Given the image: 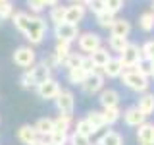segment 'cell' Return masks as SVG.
I'll return each instance as SVG.
<instances>
[{
  "instance_id": "obj_1",
  "label": "cell",
  "mask_w": 154,
  "mask_h": 145,
  "mask_svg": "<svg viewBox=\"0 0 154 145\" xmlns=\"http://www.w3.org/2000/svg\"><path fill=\"white\" fill-rule=\"evenodd\" d=\"M12 21L33 45L42 43V39L46 35V21L41 16H29L25 12H16L12 16Z\"/></svg>"
},
{
  "instance_id": "obj_2",
  "label": "cell",
  "mask_w": 154,
  "mask_h": 145,
  "mask_svg": "<svg viewBox=\"0 0 154 145\" xmlns=\"http://www.w3.org/2000/svg\"><path fill=\"white\" fill-rule=\"evenodd\" d=\"M102 74L104 72L100 70V68H94V72H91V74L85 77V81L81 83V89H83L85 95H94L102 89V85H104V76Z\"/></svg>"
},
{
  "instance_id": "obj_3",
  "label": "cell",
  "mask_w": 154,
  "mask_h": 145,
  "mask_svg": "<svg viewBox=\"0 0 154 145\" xmlns=\"http://www.w3.org/2000/svg\"><path fill=\"white\" fill-rule=\"evenodd\" d=\"M123 83L129 87L131 91H137V93H144L148 89V77L141 76L139 72L135 70H129V72H123Z\"/></svg>"
},
{
  "instance_id": "obj_4",
  "label": "cell",
  "mask_w": 154,
  "mask_h": 145,
  "mask_svg": "<svg viewBox=\"0 0 154 145\" xmlns=\"http://www.w3.org/2000/svg\"><path fill=\"white\" fill-rule=\"evenodd\" d=\"M56 106H58V110H60V114L62 116H69L71 118V114H73V108H75V99H73V93L71 91H60L56 97Z\"/></svg>"
},
{
  "instance_id": "obj_5",
  "label": "cell",
  "mask_w": 154,
  "mask_h": 145,
  "mask_svg": "<svg viewBox=\"0 0 154 145\" xmlns=\"http://www.w3.org/2000/svg\"><path fill=\"white\" fill-rule=\"evenodd\" d=\"M102 47V39L100 35H96V33H83V35L79 37V48L87 54H93L96 48Z\"/></svg>"
},
{
  "instance_id": "obj_6",
  "label": "cell",
  "mask_w": 154,
  "mask_h": 145,
  "mask_svg": "<svg viewBox=\"0 0 154 145\" xmlns=\"http://www.w3.org/2000/svg\"><path fill=\"white\" fill-rule=\"evenodd\" d=\"M119 58H122L125 68H135L139 60H143V52H141V48H139L137 45H131V43H129Z\"/></svg>"
},
{
  "instance_id": "obj_7",
  "label": "cell",
  "mask_w": 154,
  "mask_h": 145,
  "mask_svg": "<svg viewBox=\"0 0 154 145\" xmlns=\"http://www.w3.org/2000/svg\"><path fill=\"white\" fill-rule=\"evenodd\" d=\"M14 62L19 68H29L35 64V50L31 47H19L16 52H14Z\"/></svg>"
},
{
  "instance_id": "obj_8",
  "label": "cell",
  "mask_w": 154,
  "mask_h": 145,
  "mask_svg": "<svg viewBox=\"0 0 154 145\" xmlns=\"http://www.w3.org/2000/svg\"><path fill=\"white\" fill-rule=\"evenodd\" d=\"M54 35L58 37V41L71 43V41H75V39H77V35H79V27L64 21V23H60V25L54 27Z\"/></svg>"
},
{
  "instance_id": "obj_9",
  "label": "cell",
  "mask_w": 154,
  "mask_h": 145,
  "mask_svg": "<svg viewBox=\"0 0 154 145\" xmlns=\"http://www.w3.org/2000/svg\"><path fill=\"white\" fill-rule=\"evenodd\" d=\"M87 12L85 4H71V6L66 8V23H71V25H79V21H83Z\"/></svg>"
},
{
  "instance_id": "obj_10",
  "label": "cell",
  "mask_w": 154,
  "mask_h": 145,
  "mask_svg": "<svg viewBox=\"0 0 154 145\" xmlns=\"http://www.w3.org/2000/svg\"><path fill=\"white\" fill-rule=\"evenodd\" d=\"M60 91H62V89H60V85H58V81L52 79V77H50V79H46L45 83H41V85L37 87L38 97H41V99H46V101H48V99H56Z\"/></svg>"
},
{
  "instance_id": "obj_11",
  "label": "cell",
  "mask_w": 154,
  "mask_h": 145,
  "mask_svg": "<svg viewBox=\"0 0 154 145\" xmlns=\"http://www.w3.org/2000/svg\"><path fill=\"white\" fill-rule=\"evenodd\" d=\"M29 76H31V81H33V85H41V83H45L46 79H50V68L45 66V64H38V66H33V68H29Z\"/></svg>"
},
{
  "instance_id": "obj_12",
  "label": "cell",
  "mask_w": 154,
  "mask_h": 145,
  "mask_svg": "<svg viewBox=\"0 0 154 145\" xmlns=\"http://www.w3.org/2000/svg\"><path fill=\"white\" fill-rule=\"evenodd\" d=\"M123 120L127 126H133V128H139L141 124H144V120H146V116H144L141 110L137 108V106H131V108L125 110L123 114Z\"/></svg>"
},
{
  "instance_id": "obj_13",
  "label": "cell",
  "mask_w": 154,
  "mask_h": 145,
  "mask_svg": "<svg viewBox=\"0 0 154 145\" xmlns=\"http://www.w3.org/2000/svg\"><path fill=\"white\" fill-rule=\"evenodd\" d=\"M98 101L104 108H114V106L119 105V93L116 89H104V91H100Z\"/></svg>"
},
{
  "instance_id": "obj_14",
  "label": "cell",
  "mask_w": 154,
  "mask_h": 145,
  "mask_svg": "<svg viewBox=\"0 0 154 145\" xmlns=\"http://www.w3.org/2000/svg\"><path fill=\"white\" fill-rule=\"evenodd\" d=\"M123 62H122V58H110V62L102 68V72H104V76H108V77H119L123 74Z\"/></svg>"
},
{
  "instance_id": "obj_15",
  "label": "cell",
  "mask_w": 154,
  "mask_h": 145,
  "mask_svg": "<svg viewBox=\"0 0 154 145\" xmlns=\"http://www.w3.org/2000/svg\"><path fill=\"white\" fill-rule=\"evenodd\" d=\"M89 56H91V60H93L94 68H104L110 62V58H112V56H110V52H108V48H104V47L96 48L93 54H89Z\"/></svg>"
},
{
  "instance_id": "obj_16",
  "label": "cell",
  "mask_w": 154,
  "mask_h": 145,
  "mask_svg": "<svg viewBox=\"0 0 154 145\" xmlns=\"http://www.w3.org/2000/svg\"><path fill=\"white\" fill-rule=\"evenodd\" d=\"M69 43L67 41H56V47H54V56L58 60V64H66V60L69 58Z\"/></svg>"
},
{
  "instance_id": "obj_17",
  "label": "cell",
  "mask_w": 154,
  "mask_h": 145,
  "mask_svg": "<svg viewBox=\"0 0 154 145\" xmlns=\"http://www.w3.org/2000/svg\"><path fill=\"white\" fill-rule=\"evenodd\" d=\"M110 31H112V35L116 37H127L129 33H131V23L127 21V19H116L114 25L110 27Z\"/></svg>"
},
{
  "instance_id": "obj_18",
  "label": "cell",
  "mask_w": 154,
  "mask_h": 145,
  "mask_svg": "<svg viewBox=\"0 0 154 145\" xmlns=\"http://www.w3.org/2000/svg\"><path fill=\"white\" fill-rule=\"evenodd\" d=\"M137 108L141 110V112H143L144 116L152 114V112H154V95H152V93H144V95L141 97V99H139Z\"/></svg>"
},
{
  "instance_id": "obj_19",
  "label": "cell",
  "mask_w": 154,
  "mask_h": 145,
  "mask_svg": "<svg viewBox=\"0 0 154 145\" xmlns=\"http://www.w3.org/2000/svg\"><path fill=\"white\" fill-rule=\"evenodd\" d=\"M37 130H35V126H29V124H25V126H21V128H19V132H17V137L21 139L23 143H33L37 139Z\"/></svg>"
},
{
  "instance_id": "obj_20",
  "label": "cell",
  "mask_w": 154,
  "mask_h": 145,
  "mask_svg": "<svg viewBox=\"0 0 154 145\" xmlns=\"http://www.w3.org/2000/svg\"><path fill=\"white\" fill-rule=\"evenodd\" d=\"M137 137H139V141L141 143H146V141H152L154 139V126L152 124H141L139 126V130H137Z\"/></svg>"
},
{
  "instance_id": "obj_21",
  "label": "cell",
  "mask_w": 154,
  "mask_h": 145,
  "mask_svg": "<svg viewBox=\"0 0 154 145\" xmlns=\"http://www.w3.org/2000/svg\"><path fill=\"white\" fill-rule=\"evenodd\" d=\"M87 76H89V72H85L83 68H71V70H67V79H69V83H73V85H77V83L81 85Z\"/></svg>"
},
{
  "instance_id": "obj_22",
  "label": "cell",
  "mask_w": 154,
  "mask_h": 145,
  "mask_svg": "<svg viewBox=\"0 0 154 145\" xmlns=\"http://www.w3.org/2000/svg\"><path fill=\"white\" fill-rule=\"evenodd\" d=\"M35 130H37V134H41V135H50L54 132V120L52 118H41L35 124Z\"/></svg>"
},
{
  "instance_id": "obj_23",
  "label": "cell",
  "mask_w": 154,
  "mask_h": 145,
  "mask_svg": "<svg viewBox=\"0 0 154 145\" xmlns=\"http://www.w3.org/2000/svg\"><path fill=\"white\" fill-rule=\"evenodd\" d=\"M129 43H127V37H116L112 35L110 37V41H108V47H110V50H114V52H122L125 50V47H127Z\"/></svg>"
},
{
  "instance_id": "obj_24",
  "label": "cell",
  "mask_w": 154,
  "mask_h": 145,
  "mask_svg": "<svg viewBox=\"0 0 154 145\" xmlns=\"http://www.w3.org/2000/svg\"><path fill=\"white\" fill-rule=\"evenodd\" d=\"M98 145H123V137L118 132H106L100 137Z\"/></svg>"
},
{
  "instance_id": "obj_25",
  "label": "cell",
  "mask_w": 154,
  "mask_h": 145,
  "mask_svg": "<svg viewBox=\"0 0 154 145\" xmlns=\"http://www.w3.org/2000/svg\"><path fill=\"white\" fill-rule=\"evenodd\" d=\"M114 21H116L114 14L108 12V10H104V12H100L98 16H96V23H98L102 29H110V27L114 25Z\"/></svg>"
},
{
  "instance_id": "obj_26",
  "label": "cell",
  "mask_w": 154,
  "mask_h": 145,
  "mask_svg": "<svg viewBox=\"0 0 154 145\" xmlns=\"http://www.w3.org/2000/svg\"><path fill=\"white\" fill-rule=\"evenodd\" d=\"M135 72H139V74L144 76V77L152 76V72H154V64H152V60H146V58L139 60V62H137V66H135Z\"/></svg>"
},
{
  "instance_id": "obj_27",
  "label": "cell",
  "mask_w": 154,
  "mask_h": 145,
  "mask_svg": "<svg viewBox=\"0 0 154 145\" xmlns=\"http://www.w3.org/2000/svg\"><path fill=\"white\" fill-rule=\"evenodd\" d=\"M102 116H104V124L106 126H112L119 120V116H122V112H119L118 106H114V108H104L102 110Z\"/></svg>"
},
{
  "instance_id": "obj_28",
  "label": "cell",
  "mask_w": 154,
  "mask_h": 145,
  "mask_svg": "<svg viewBox=\"0 0 154 145\" xmlns=\"http://www.w3.org/2000/svg\"><path fill=\"white\" fill-rule=\"evenodd\" d=\"M87 120L91 122V126H93L94 130H102L104 128V116H102V112H98V110H91L89 114H87Z\"/></svg>"
},
{
  "instance_id": "obj_29",
  "label": "cell",
  "mask_w": 154,
  "mask_h": 145,
  "mask_svg": "<svg viewBox=\"0 0 154 145\" xmlns=\"http://www.w3.org/2000/svg\"><path fill=\"white\" fill-rule=\"evenodd\" d=\"M64 19H66V6H54L50 10V21L54 25L64 23Z\"/></svg>"
},
{
  "instance_id": "obj_30",
  "label": "cell",
  "mask_w": 154,
  "mask_h": 145,
  "mask_svg": "<svg viewBox=\"0 0 154 145\" xmlns=\"http://www.w3.org/2000/svg\"><path fill=\"white\" fill-rule=\"evenodd\" d=\"M139 25H141L143 31H152L154 29V14L152 12H144L141 18H139Z\"/></svg>"
},
{
  "instance_id": "obj_31",
  "label": "cell",
  "mask_w": 154,
  "mask_h": 145,
  "mask_svg": "<svg viewBox=\"0 0 154 145\" xmlns=\"http://www.w3.org/2000/svg\"><path fill=\"white\" fill-rule=\"evenodd\" d=\"M75 132H79L81 135H87V137H91V135H93L96 130L93 128V126H91V122L87 118H83V120H79V122H77V130Z\"/></svg>"
},
{
  "instance_id": "obj_32",
  "label": "cell",
  "mask_w": 154,
  "mask_h": 145,
  "mask_svg": "<svg viewBox=\"0 0 154 145\" xmlns=\"http://www.w3.org/2000/svg\"><path fill=\"white\" fill-rule=\"evenodd\" d=\"M69 116H58L54 120V132H67V128H69Z\"/></svg>"
},
{
  "instance_id": "obj_33",
  "label": "cell",
  "mask_w": 154,
  "mask_h": 145,
  "mask_svg": "<svg viewBox=\"0 0 154 145\" xmlns=\"http://www.w3.org/2000/svg\"><path fill=\"white\" fill-rule=\"evenodd\" d=\"M85 6L89 8L91 12L94 14V16H98L100 12H104V10H106V6H104V0H89V2H87Z\"/></svg>"
},
{
  "instance_id": "obj_34",
  "label": "cell",
  "mask_w": 154,
  "mask_h": 145,
  "mask_svg": "<svg viewBox=\"0 0 154 145\" xmlns=\"http://www.w3.org/2000/svg\"><path fill=\"white\" fill-rule=\"evenodd\" d=\"M83 54H69V58L66 60V68L67 70H71V68H81L83 64Z\"/></svg>"
},
{
  "instance_id": "obj_35",
  "label": "cell",
  "mask_w": 154,
  "mask_h": 145,
  "mask_svg": "<svg viewBox=\"0 0 154 145\" xmlns=\"http://www.w3.org/2000/svg\"><path fill=\"white\" fill-rule=\"evenodd\" d=\"M71 145H91V137H87V135H81L79 132H73L69 137Z\"/></svg>"
},
{
  "instance_id": "obj_36",
  "label": "cell",
  "mask_w": 154,
  "mask_h": 145,
  "mask_svg": "<svg viewBox=\"0 0 154 145\" xmlns=\"http://www.w3.org/2000/svg\"><path fill=\"white\" fill-rule=\"evenodd\" d=\"M143 52V58H146V60H152L154 62V41H146L141 48Z\"/></svg>"
},
{
  "instance_id": "obj_37",
  "label": "cell",
  "mask_w": 154,
  "mask_h": 145,
  "mask_svg": "<svg viewBox=\"0 0 154 145\" xmlns=\"http://www.w3.org/2000/svg\"><path fill=\"white\" fill-rule=\"evenodd\" d=\"M104 6L108 12H112V14H118L119 10L123 8V0H104Z\"/></svg>"
},
{
  "instance_id": "obj_38",
  "label": "cell",
  "mask_w": 154,
  "mask_h": 145,
  "mask_svg": "<svg viewBox=\"0 0 154 145\" xmlns=\"http://www.w3.org/2000/svg\"><path fill=\"white\" fill-rule=\"evenodd\" d=\"M67 132H52L50 134V141H54V143H58V145H66V141H67Z\"/></svg>"
},
{
  "instance_id": "obj_39",
  "label": "cell",
  "mask_w": 154,
  "mask_h": 145,
  "mask_svg": "<svg viewBox=\"0 0 154 145\" xmlns=\"http://www.w3.org/2000/svg\"><path fill=\"white\" fill-rule=\"evenodd\" d=\"M14 16V6L10 2H4L0 4V19H6V18H12Z\"/></svg>"
},
{
  "instance_id": "obj_40",
  "label": "cell",
  "mask_w": 154,
  "mask_h": 145,
  "mask_svg": "<svg viewBox=\"0 0 154 145\" xmlns=\"http://www.w3.org/2000/svg\"><path fill=\"white\" fill-rule=\"evenodd\" d=\"M27 6L31 8V12H33V14H41L42 10L46 8L42 0H27Z\"/></svg>"
},
{
  "instance_id": "obj_41",
  "label": "cell",
  "mask_w": 154,
  "mask_h": 145,
  "mask_svg": "<svg viewBox=\"0 0 154 145\" xmlns=\"http://www.w3.org/2000/svg\"><path fill=\"white\" fill-rule=\"evenodd\" d=\"M19 81H21V85L23 87H33V81H31V76H29V70L25 72V74H23L21 76V79H19Z\"/></svg>"
},
{
  "instance_id": "obj_42",
  "label": "cell",
  "mask_w": 154,
  "mask_h": 145,
  "mask_svg": "<svg viewBox=\"0 0 154 145\" xmlns=\"http://www.w3.org/2000/svg\"><path fill=\"white\" fill-rule=\"evenodd\" d=\"M42 2H45V6H50V8L58 6V0H42Z\"/></svg>"
},
{
  "instance_id": "obj_43",
  "label": "cell",
  "mask_w": 154,
  "mask_h": 145,
  "mask_svg": "<svg viewBox=\"0 0 154 145\" xmlns=\"http://www.w3.org/2000/svg\"><path fill=\"white\" fill-rule=\"evenodd\" d=\"M29 145H46V141H42V139H35V141H33V143H29Z\"/></svg>"
},
{
  "instance_id": "obj_44",
  "label": "cell",
  "mask_w": 154,
  "mask_h": 145,
  "mask_svg": "<svg viewBox=\"0 0 154 145\" xmlns=\"http://www.w3.org/2000/svg\"><path fill=\"white\" fill-rule=\"evenodd\" d=\"M89 0H71V4H87Z\"/></svg>"
},
{
  "instance_id": "obj_45",
  "label": "cell",
  "mask_w": 154,
  "mask_h": 145,
  "mask_svg": "<svg viewBox=\"0 0 154 145\" xmlns=\"http://www.w3.org/2000/svg\"><path fill=\"white\" fill-rule=\"evenodd\" d=\"M143 145H154V139H152V141H146V143H143Z\"/></svg>"
},
{
  "instance_id": "obj_46",
  "label": "cell",
  "mask_w": 154,
  "mask_h": 145,
  "mask_svg": "<svg viewBox=\"0 0 154 145\" xmlns=\"http://www.w3.org/2000/svg\"><path fill=\"white\" fill-rule=\"evenodd\" d=\"M46 145H58V143H54V141H48V143H46Z\"/></svg>"
},
{
  "instance_id": "obj_47",
  "label": "cell",
  "mask_w": 154,
  "mask_h": 145,
  "mask_svg": "<svg viewBox=\"0 0 154 145\" xmlns=\"http://www.w3.org/2000/svg\"><path fill=\"white\" fill-rule=\"evenodd\" d=\"M4 2H8V0H0V4H4Z\"/></svg>"
},
{
  "instance_id": "obj_48",
  "label": "cell",
  "mask_w": 154,
  "mask_h": 145,
  "mask_svg": "<svg viewBox=\"0 0 154 145\" xmlns=\"http://www.w3.org/2000/svg\"><path fill=\"white\" fill-rule=\"evenodd\" d=\"M152 14H154V2H152Z\"/></svg>"
},
{
  "instance_id": "obj_49",
  "label": "cell",
  "mask_w": 154,
  "mask_h": 145,
  "mask_svg": "<svg viewBox=\"0 0 154 145\" xmlns=\"http://www.w3.org/2000/svg\"><path fill=\"white\" fill-rule=\"evenodd\" d=\"M152 77H154V72H152Z\"/></svg>"
}]
</instances>
